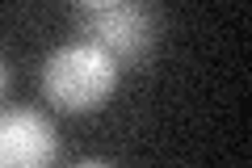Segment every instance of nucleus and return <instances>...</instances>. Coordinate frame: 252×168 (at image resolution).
Returning a JSON list of instances; mask_svg holds the SVG:
<instances>
[{"label": "nucleus", "mask_w": 252, "mask_h": 168, "mask_svg": "<svg viewBox=\"0 0 252 168\" xmlns=\"http://www.w3.org/2000/svg\"><path fill=\"white\" fill-rule=\"evenodd\" d=\"M9 89V63H4V55H0V93Z\"/></svg>", "instance_id": "4"}, {"label": "nucleus", "mask_w": 252, "mask_h": 168, "mask_svg": "<svg viewBox=\"0 0 252 168\" xmlns=\"http://www.w3.org/2000/svg\"><path fill=\"white\" fill-rule=\"evenodd\" d=\"M72 168H114V164H105V160H80V164H72Z\"/></svg>", "instance_id": "5"}, {"label": "nucleus", "mask_w": 252, "mask_h": 168, "mask_svg": "<svg viewBox=\"0 0 252 168\" xmlns=\"http://www.w3.org/2000/svg\"><path fill=\"white\" fill-rule=\"evenodd\" d=\"M84 42L101 46L114 63H143L156 46V9L143 0H80L72 9Z\"/></svg>", "instance_id": "2"}, {"label": "nucleus", "mask_w": 252, "mask_h": 168, "mask_svg": "<svg viewBox=\"0 0 252 168\" xmlns=\"http://www.w3.org/2000/svg\"><path fill=\"white\" fill-rule=\"evenodd\" d=\"M59 151L51 118L38 109H0V168H51Z\"/></svg>", "instance_id": "3"}, {"label": "nucleus", "mask_w": 252, "mask_h": 168, "mask_svg": "<svg viewBox=\"0 0 252 168\" xmlns=\"http://www.w3.org/2000/svg\"><path fill=\"white\" fill-rule=\"evenodd\" d=\"M118 89V63L93 42H63L42 63V97L55 109L67 114H89L105 105Z\"/></svg>", "instance_id": "1"}]
</instances>
